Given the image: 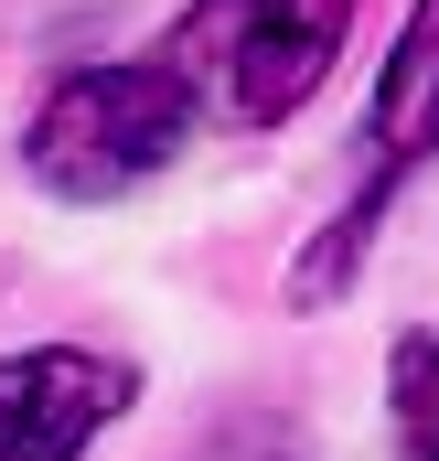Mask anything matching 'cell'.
Wrapping results in <instances>:
<instances>
[{"instance_id": "6da1fadb", "label": "cell", "mask_w": 439, "mask_h": 461, "mask_svg": "<svg viewBox=\"0 0 439 461\" xmlns=\"http://www.w3.org/2000/svg\"><path fill=\"white\" fill-rule=\"evenodd\" d=\"M343 32H354V0H193L161 65L193 108L236 118V129H279L290 108H311Z\"/></svg>"}, {"instance_id": "7a4b0ae2", "label": "cell", "mask_w": 439, "mask_h": 461, "mask_svg": "<svg viewBox=\"0 0 439 461\" xmlns=\"http://www.w3.org/2000/svg\"><path fill=\"white\" fill-rule=\"evenodd\" d=\"M183 129H193V97L172 86L161 54H150V65H76V76L32 108L22 161H32L43 194H65V204H108V194L150 183V172L183 150Z\"/></svg>"}, {"instance_id": "3957f363", "label": "cell", "mask_w": 439, "mask_h": 461, "mask_svg": "<svg viewBox=\"0 0 439 461\" xmlns=\"http://www.w3.org/2000/svg\"><path fill=\"white\" fill-rule=\"evenodd\" d=\"M364 140H375V172H364V194H354V204L322 226V247H300V268H290V301H300V312H322L332 290L364 268V236L386 226L397 183H408V172L439 150V0H408V32H397V54H386V76H375Z\"/></svg>"}, {"instance_id": "277c9868", "label": "cell", "mask_w": 439, "mask_h": 461, "mask_svg": "<svg viewBox=\"0 0 439 461\" xmlns=\"http://www.w3.org/2000/svg\"><path fill=\"white\" fill-rule=\"evenodd\" d=\"M129 397H139V375L118 354H86V344L0 354V461H76Z\"/></svg>"}, {"instance_id": "5b68a950", "label": "cell", "mask_w": 439, "mask_h": 461, "mask_svg": "<svg viewBox=\"0 0 439 461\" xmlns=\"http://www.w3.org/2000/svg\"><path fill=\"white\" fill-rule=\"evenodd\" d=\"M386 386H397V440L418 461H439V333H397Z\"/></svg>"}]
</instances>
